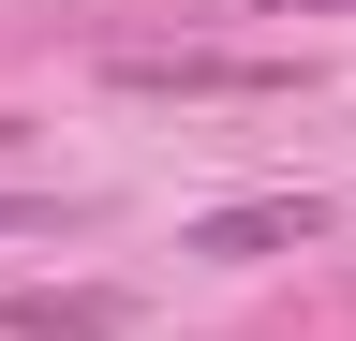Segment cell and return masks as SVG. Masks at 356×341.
Segmentation results:
<instances>
[{
  "mask_svg": "<svg viewBox=\"0 0 356 341\" xmlns=\"http://www.w3.org/2000/svg\"><path fill=\"white\" fill-rule=\"evenodd\" d=\"M119 90H178V104H282L297 60H238V45H119Z\"/></svg>",
  "mask_w": 356,
  "mask_h": 341,
  "instance_id": "1",
  "label": "cell"
},
{
  "mask_svg": "<svg viewBox=\"0 0 356 341\" xmlns=\"http://www.w3.org/2000/svg\"><path fill=\"white\" fill-rule=\"evenodd\" d=\"M312 238H327V193H238V208L193 223L208 267H267V252H312Z\"/></svg>",
  "mask_w": 356,
  "mask_h": 341,
  "instance_id": "2",
  "label": "cell"
},
{
  "mask_svg": "<svg viewBox=\"0 0 356 341\" xmlns=\"http://www.w3.org/2000/svg\"><path fill=\"white\" fill-rule=\"evenodd\" d=\"M0 341H134V282H60V297H0Z\"/></svg>",
  "mask_w": 356,
  "mask_h": 341,
  "instance_id": "3",
  "label": "cell"
},
{
  "mask_svg": "<svg viewBox=\"0 0 356 341\" xmlns=\"http://www.w3.org/2000/svg\"><path fill=\"white\" fill-rule=\"evenodd\" d=\"M30 223H60V193H0V238H30Z\"/></svg>",
  "mask_w": 356,
  "mask_h": 341,
  "instance_id": "4",
  "label": "cell"
}]
</instances>
